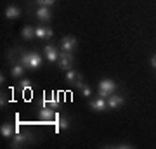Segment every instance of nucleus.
Masks as SVG:
<instances>
[{
    "instance_id": "nucleus-11",
    "label": "nucleus",
    "mask_w": 156,
    "mask_h": 149,
    "mask_svg": "<svg viewBox=\"0 0 156 149\" xmlns=\"http://www.w3.org/2000/svg\"><path fill=\"white\" fill-rule=\"evenodd\" d=\"M108 108L109 109H116V108H122L123 102H125V97L123 95H118V94H113L108 97Z\"/></svg>"
},
{
    "instance_id": "nucleus-13",
    "label": "nucleus",
    "mask_w": 156,
    "mask_h": 149,
    "mask_svg": "<svg viewBox=\"0 0 156 149\" xmlns=\"http://www.w3.org/2000/svg\"><path fill=\"white\" fill-rule=\"evenodd\" d=\"M14 132H16V127H12V123H9V122L0 127V133H2V137H5V139H11Z\"/></svg>"
},
{
    "instance_id": "nucleus-15",
    "label": "nucleus",
    "mask_w": 156,
    "mask_h": 149,
    "mask_svg": "<svg viewBox=\"0 0 156 149\" xmlns=\"http://www.w3.org/2000/svg\"><path fill=\"white\" fill-rule=\"evenodd\" d=\"M24 71H26V68L23 66L21 62H19V64H12V68H11V75L14 78H21L23 75H24Z\"/></svg>"
},
{
    "instance_id": "nucleus-5",
    "label": "nucleus",
    "mask_w": 156,
    "mask_h": 149,
    "mask_svg": "<svg viewBox=\"0 0 156 149\" xmlns=\"http://www.w3.org/2000/svg\"><path fill=\"white\" fill-rule=\"evenodd\" d=\"M30 140H33V133L31 132H17L16 137L12 139L11 146L12 147H21V146H24V144L30 142Z\"/></svg>"
},
{
    "instance_id": "nucleus-14",
    "label": "nucleus",
    "mask_w": 156,
    "mask_h": 149,
    "mask_svg": "<svg viewBox=\"0 0 156 149\" xmlns=\"http://www.w3.org/2000/svg\"><path fill=\"white\" fill-rule=\"evenodd\" d=\"M56 120H57V125H56V130H57V132H59V130H68V128H69V122H68L66 116L57 115Z\"/></svg>"
},
{
    "instance_id": "nucleus-19",
    "label": "nucleus",
    "mask_w": 156,
    "mask_h": 149,
    "mask_svg": "<svg viewBox=\"0 0 156 149\" xmlns=\"http://www.w3.org/2000/svg\"><path fill=\"white\" fill-rule=\"evenodd\" d=\"M38 5H45V7H52L56 4V0H35Z\"/></svg>"
},
{
    "instance_id": "nucleus-6",
    "label": "nucleus",
    "mask_w": 156,
    "mask_h": 149,
    "mask_svg": "<svg viewBox=\"0 0 156 149\" xmlns=\"http://www.w3.org/2000/svg\"><path fill=\"white\" fill-rule=\"evenodd\" d=\"M59 47H61L62 52H73V50L78 47V42H76L75 37H69V35H68V37H62V38H61Z\"/></svg>"
},
{
    "instance_id": "nucleus-20",
    "label": "nucleus",
    "mask_w": 156,
    "mask_h": 149,
    "mask_svg": "<svg viewBox=\"0 0 156 149\" xmlns=\"http://www.w3.org/2000/svg\"><path fill=\"white\" fill-rule=\"evenodd\" d=\"M73 85H75L76 88H82V87L85 85V83H83V78H82V75H80V73H78V76H76V80H75V83H73Z\"/></svg>"
},
{
    "instance_id": "nucleus-12",
    "label": "nucleus",
    "mask_w": 156,
    "mask_h": 149,
    "mask_svg": "<svg viewBox=\"0 0 156 149\" xmlns=\"http://www.w3.org/2000/svg\"><path fill=\"white\" fill-rule=\"evenodd\" d=\"M4 16H5L7 19H17V17L21 16V9L17 5H9L5 9V12H4Z\"/></svg>"
},
{
    "instance_id": "nucleus-18",
    "label": "nucleus",
    "mask_w": 156,
    "mask_h": 149,
    "mask_svg": "<svg viewBox=\"0 0 156 149\" xmlns=\"http://www.w3.org/2000/svg\"><path fill=\"white\" fill-rule=\"evenodd\" d=\"M80 92H82L83 97H90V95H92V88H90L89 85H83V87L80 88Z\"/></svg>"
},
{
    "instance_id": "nucleus-2",
    "label": "nucleus",
    "mask_w": 156,
    "mask_h": 149,
    "mask_svg": "<svg viewBox=\"0 0 156 149\" xmlns=\"http://www.w3.org/2000/svg\"><path fill=\"white\" fill-rule=\"evenodd\" d=\"M116 88H118V83L115 80H111V78H102L99 82V92H97V95L108 99L109 95H113L116 92Z\"/></svg>"
},
{
    "instance_id": "nucleus-8",
    "label": "nucleus",
    "mask_w": 156,
    "mask_h": 149,
    "mask_svg": "<svg viewBox=\"0 0 156 149\" xmlns=\"http://www.w3.org/2000/svg\"><path fill=\"white\" fill-rule=\"evenodd\" d=\"M44 55L49 62H57V59H59V50H57L56 45L49 44L44 47Z\"/></svg>"
},
{
    "instance_id": "nucleus-9",
    "label": "nucleus",
    "mask_w": 156,
    "mask_h": 149,
    "mask_svg": "<svg viewBox=\"0 0 156 149\" xmlns=\"http://www.w3.org/2000/svg\"><path fill=\"white\" fill-rule=\"evenodd\" d=\"M90 109L95 111V113H102V111L108 109V101L104 99V97H95V99L90 101Z\"/></svg>"
},
{
    "instance_id": "nucleus-22",
    "label": "nucleus",
    "mask_w": 156,
    "mask_h": 149,
    "mask_svg": "<svg viewBox=\"0 0 156 149\" xmlns=\"http://www.w3.org/2000/svg\"><path fill=\"white\" fill-rule=\"evenodd\" d=\"M151 66L156 69V55H153V57H151Z\"/></svg>"
},
{
    "instance_id": "nucleus-4",
    "label": "nucleus",
    "mask_w": 156,
    "mask_h": 149,
    "mask_svg": "<svg viewBox=\"0 0 156 149\" xmlns=\"http://www.w3.org/2000/svg\"><path fill=\"white\" fill-rule=\"evenodd\" d=\"M73 62H75V55L73 52H59V59H57V64H59V69L61 71H68L73 68Z\"/></svg>"
},
{
    "instance_id": "nucleus-16",
    "label": "nucleus",
    "mask_w": 156,
    "mask_h": 149,
    "mask_svg": "<svg viewBox=\"0 0 156 149\" xmlns=\"http://www.w3.org/2000/svg\"><path fill=\"white\" fill-rule=\"evenodd\" d=\"M21 37H23L24 40H31V38L35 37V28H33V26H28V24H26V26H23Z\"/></svg>"
},
{
    "instance_id": "nucleus-10",
    "label": "nucleus",
    "mask_w": 156,
    "mask_h": 149,
    "mask_svg": "<svg viewBox=\"0 0 156 149\" xmlns=\"http://www.w3.org/2000/svg\"><path fill=\"white\" fill-rule=\"evenodd\" d=\"M35 16H37V19H38V21L47 23V21H50V17H52V11H50V7L38 5V9L35 11Z\"/></svg>"
},
{
    "instance_id": "nucleus-17",
    "label": "nucleus",
    "mask_w": 156,
    "mask_h": 149,
    "mask_svg": "<svg viewBox=\"0 0 156 149\" xmlns=\"http://www.w3.org/2000/svg\"><path fill=\"white\" fill-rule=\"evenodd\" d=\"M76 76H78V73L75 71L73 68L66 71V82L69 83V85H73V83H75V80H76Z\"/></svg>"
},
{
    "instance_id": "nucleus-21",
    "label": "nucleus",
    "mask_w": 156,
    "mask_h": 149,
    "mask_svg": "<svg viewBox=\"0 0 156 149\" xmlns=\"http://www.w3.org/2000/svg\"><path fill=\"white\" fill-rule=\"evenodd\" d=\"M21 87H23V88L31 87V82H30V80H23V82H21Z\"/></svg>"
},
{
    "instance_id": "nucleus-7",
    "label": "nucleus",
    "mask_w": 156,
    "mask_h": 149,
    "mask_svg": "<svg viewBox=\"0 0 156 149\" xmlns=\"http://www.w3.org/2000/svg\"><path fill=\"white\" fill-rule=\"evenodd\" d=\"M35 37L40 40H50L54 37V31H52V28L40 24V26H35Z\"/></svg>"
},
{
    "instance_id": "nucleus-3",
    "label": "nucleus",
    "mask_w": 156,
    "mask_h": 149,
    "mask_svg": "<svg viewBox=\"0 0 156 149\" xmlns=\"http://www.w3.org/2000/svg\"><path fill=\"white\" fill-rule=\"evenodd\" d=\"M38 118L42 120V122H50V120H54L57 116V113H56V108H52V106H49L47 102H42V106H40L38 109Z\"/></svg>"
},
{
    "instance_id": "nucleus-1",
    "label": "nucleus",
    "mask_w": 156,
    "mask_h": 149,
    "mask_svg": "<svg viewBox=\"0 0 156 149\" xmlns=\"http://www.w3.org/2000/svg\"><path fill=\"white\" fill-rule=\"evenodd\" d=\"M19 62H21L26 69L35 71V69H38V68L42 66V55H40L37 50H31V52L23 50L21 55H19Z\"/></svg>"
},
{
    "instance_id": "nucleus-23",
    "label": "nucleus",
    "mask_w": 156,
    "mask_h": 149,
    "mask_svg": "<svg viewBox=\"0 0 156 149\" xmlns=\"http://www.w3.org/2000/svg\"><path fill=\"white\" fill-rule=\"evenodd\" d=\"M0 83H2V85L5 83V75H4V73H0Z\"/></svg>"
}]
</instances>
